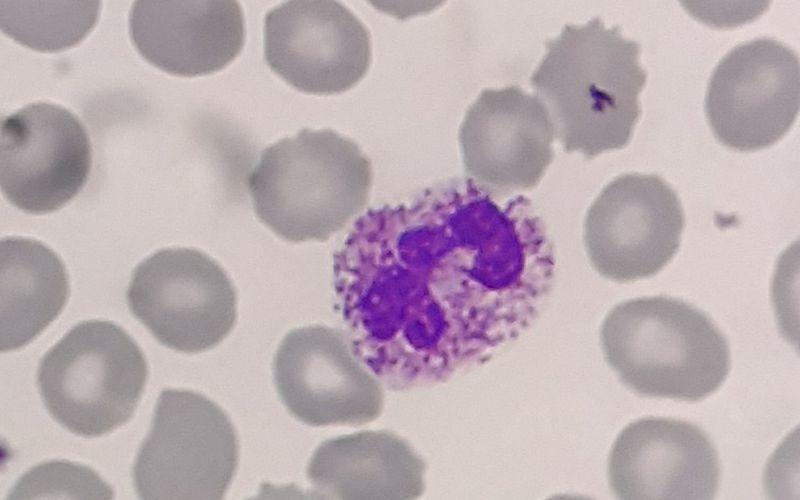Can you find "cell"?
<instances>
[{
	"label": "cell",
	"instance_id": "obj_1",
	"mask_svg": "<svg viewBox=\"0 0 800 500\" xmlns=\"http://www.w3.org/2000/svg\"><path fill=\"white\" fill-rule=\"evenodd\" d=\"M469 178L369 209L333 257L353 353L391 389L490 357L539 316L552 242L524 196L500 204Z\"/></svg>",
	"mask_w": 800,
	"mask_h": 500
},
{
	"label": "cell",
	"instance_id": "obj_2",
	"mask_svg": "<svg viewBox=\"0 0 800 500\" xmlns=\"http://www.w3.org/2000/svg\"><path fill=\"white\" fill-rule=\"evenodd\" d=\"M545 47L530 83L564 151L593 159L626 147L647 79L639 44L595 17L581 26L565 25Z\"/></svg>",
	"mask_w": 800,
	"mask_h": 500
},
{
	"label": "cell",
	"instance_id": "obj_3",
	"mask_svg": "<svg viewBox=\"0 0 800 500\" xmlns=\"http://www.w3.org/2000/svg\"><path fill=\"white\" fill-rule=\"evenodd\" d=\"M369 158L331 129H302L265 148L248 176L257 218L289 242L326 241L367 205Z\"/></svg>",
	"mask_w": 800,
	"mask_h": 500
},
{
	"label": "cell",
	"instance_id": "obj_4",
	"mask_svg": "<svg viewBox=\"0 0 800 500\" xmlns=\"http://www.w3.org/2000/svg\"><path fill=\"white\" fill-rule=\"evenodd\" d=\"M600 340L608 365L637 395L696 402L726 380L728 341L713 320L665 295L630 299L605 317Z\"/></svg>",
	"mask_w": 800,
	"mask_h": 500
},
{
	"label": "cell",
	"instance_id": "obj_5",
	"mask_svg": "<svg viewBox=\"0 0 800 500\" xmlns=\"http://www.w3.org/2000/svg\"><path fill=\"white\" fill-rule=\"evenodd\" d=\"M148 377L145 356L120 326L103 320L74 326L37 371L50 415L70 432L98 437L134 414Z\"/></svg>",
	"mask_w": 800,
	"mask_h": 500
},
{
	"label": "cell",
	"instance_id": "obj_6",
	"mask_svg": "<svg viewBox=\"0 0 800 500\" xmlns=\"http://www.w3.org/2000/svg\"><path fill=\"white\" fill-rule=\"evenodd\" d=\"M226 413L202 394L164 389L133 466L141 499H221L238 466Z\"/></svg>",
	"mask_w": 800,
	"mask_h": 500
},
{
	"label": "cell",
	"instance_id": "obj_7",
	"mask_svg": "<svg viewBox=\"0 0 800 500\" xmlns=\"http://www.w3.org/2000/svg\"><path fill=\"white\" fill-rule=\"evenodd\" d=\"M132 314L163 345L199 353L221 343L237 318L235 287L210 256L162 249L134 270L127 290Z\"/></svg>",
	"mask_w": 800,
	"mask_h": 500
},
{
	"label": "cell",
	"instance_id": "obj_8",
	"mask_svg": "<svg viewBox=\"0 0 800 500\" xmlns=\"http://www.w3.org/2000/svg\"><path fill=\"white\" fill-rule=\"evenodd\" d=\"M800 102L797 53L761 37L730 50L715 67L706 93V116L727 148L753 152L774 145L794 124Z\"/></svg>",
	"mask_w": 800,
	"mask_h": 500
},
{
	"label": "cell",
	"instance_id": "obj_9",
	"mask_svg": "<svg viewBox=\"0 0 800 500\" xmlns=\"http://www.w3.org/2000/svg\"><path fill=\"white\" fill-rule=\"evenodd\" d=\"M685 226L677 193L656 174L626 173L607 184L584 223L590 263L621 283L651 277L675 256Z\"/></svg>",
	"mask_w": 800,
	"mask_h": 500
},
{
	"label": "cell",
	"instance_id": "obj_10",
	"mask_svg": "<svg viewBox=\"0 0 800 500\" xmlns=\"http://www.w3.org/2000/svg\"><path fill=\"white\" fill-rule=\"evenodd\" d=\"M273 373L286 409L304 424L362 425L382 412L381 384L336 329L312 325L288 332L276 351Z\"/></svg>",
	"mask_w": 800,
	"mask_h": 500
},
{
	"label": "cell",
	"instance_id": "obj_11",
	"mask_svg": "<svg viewBox=\"0 0 800 500\" xmlns=\"http://www.w3.org/2000/svg\"><path fill=\"white\" fill-rule=\"evenodd\" d=\"M92 166L89 136L69 110L32 103L1 120L0 184L5 198L30 214H46L72 200Z\"/></svg>",
	"mask_w": 800,
	"mask_h": 500
},
{
	"label": "cell",
	"instance_id": "obj_12",
	"mask_svg": "<svg viewBox=\"0 0 800 500\" xmlns=\"http://www.w3.org/2000/svg\"><path fill=\"white\" fill-rule=\"evenodd\" d=\"M371 56L368 29L339 2L287 1L265 16V61L298 91L345 92L364 78Z\"/></svg>",
	"mask_w": 800,
	"mask_h": 500
},
{
	"label": "cell",
	"instance_id": "obj_13",
	"mask_svg": "<svg viewBox=\"0 0 800 500\" xmlns=\"http://www.w3.org/2000/svg\"><path fill=\"white\" fill-rule=\"evenodd\" d=\"M554 136L537 97L519 86L483 89L459 131L467 178L497 199L532 190L553 160Z\"/></svg>",
	"mask_w": 800,
	"mask_h": 500
},
{
	"label": "cell",
	"instance_id": "obj_14",
	"mask_svg": "<svg viewBox=\"0 0 800 500\" xmlns=\"http://www.w3.org/2000/svg\"><path fill=\"white\" fill-rule=\"evenodd\" d=\"M608 479L619 499H713L720 463L712 441L697 425L645 417L627 425L614 441Z\"/></svg>",
	"mask_w": 800,
	"mask_h": 500
},
{
	"label": "cell",
	"instance_id": "obj_15",
	"mask_svg": "<svg viewBox=\"0 0 800 500\" xmlns=\"http://www.w3.org/2000/svg\"><path fill=\"white\" fill-rule=\"evenodd\" d=\"M130 35L150 64L194 77L217 72L240 54L245 21L237 1H136Z\"/></svg>",
	"mask_w": 800,
	"mask_h": 500
},
{
	"label": "cell",
	"instance_id": "obj_16",
	"mask_svg": "<svg viewBox=\"0 0 800 500\" xmlns=\"http://www.w3.org/2000/svg\"><path fill=\"white\" fill-rule=\"evenodd\" d=\"M424 473L411 446L388 431L326 440L307 467L314 496L330 499H415L424 490Z\"/></svg>",
	"mask_w": 800,
	"mask_h": 500
},
{
	"label": "cell",
	"instance_id": "obj_17",
	"mask_svg": "<svg viewBox=\"0 0 800 500\" xmlns=\"http://www.w3.org/2000/svg\"><path fill=\"white\" fill-rule=\"evenodd\" d=\"M69 281L60 258L39 241L7 237L0 243V349L30 343L62 311Z\"/></svg>",
	"mask_w": 800,
	"mask_h": 500
},
{
	"label": "cell",
	"instance_id": "obj_18",
	"mask_svg": "<svg viewBox=\"0 0 800 500\" xmlns=\"http://www.w3.org/2000/svg\"><path fill=\"white\" fill-rule=\"evenodd\" d=\"M99 1H0V26L8 37L40 52L80 43L94 28Z\"/></svg>",
	"mask_w": 800,
	"mask_h": 500
},
{
	"label": "cell",
	"instance_id": "obj_19",
	"mask_svg": "<svg viewBox=\"0 0 800 500\" xmlns=\"http://www.w3.org/2000/svg\"><path fill=\"white\" fill-rule=\"evenodd\" d=\"M9 499H112V488L92 469L67 462L51 461L26 472L9 494Z\"/></svg>",
	"mask_w": 800,
	"mask_h": 500
}]
</instances>
